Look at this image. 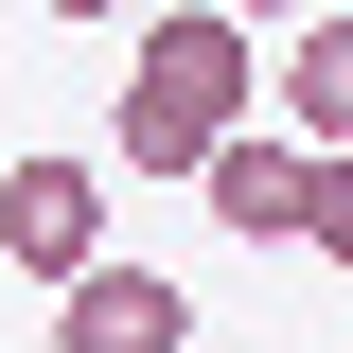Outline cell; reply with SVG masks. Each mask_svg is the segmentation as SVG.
Returning <instances> with one entry per match:
<instances>
[{
  "label": "cell",
  "instance_id": "obj_7",
  "mask_svg": "<svg viewBox=\"0 0 353 353\" xmlns=\"http://www.w3.org/2000/svg\"><path fill=\"white\" fill-rule=\"evenodd\" d=\"M230 18H248V36H301V18H318V0H230Z\"/></svg>",
  "mask_w": 353,
  "mask_h": 353
},
{
  "label": "cell",
  "instance_id": "obj_6",
  "mask_svg": "<svg viewBox=\"0 0 353 353\" xmlns=\"http://www.w3.org/2000/svg\"><path fill=\"white\" fill-rule=\"evenodd\" d=\"M301 248L353 265V141H318V176H301Z\"/></svg>",
  "mask_w": 353,
  "mask_h": 353
},
{
  "label": "cell",
  "instance_id": "obj_4",
  "mask_svg": "<svg viewBox=\"0 0 353 353\" xmlns=\"http://www.w3.org/2000/svg\"><path fill=\"white\" fill-rule=\"evenodd\" d=\"M53 353H194V283H159V265H88L71 318H53Z\"/></svg>",
  "mask_w": 353,
  "mask_h": 353
},
{
  "label": "cell",
  "instance_id": "obj_3",
  "mask_svg": "<svg viewBox=\"0 0 353 353\" xmlns=\"http://www.w3.org/2000/svg\"><path fill=\"white\" fill-rule=\"evenodd\" d=\"M301 176H318V141H301V124H230L212 159H194V194H212L248 248H301Z\"/></svg>",
  "mask_w": 353,
  "mask_h": 353
},
{
  "label": "cell",
  "instance_id": "obj_5",
  "mask_svg": "<svg viewBox=\"0 0 353 353\" xmlns=\"http://www.w3.org/2000/svg\"><path fill=\"white\" fill-rule=\"evenodd\" d=\"M283 124H301V141H353V18H336V0L283 36Z\"/></svg>",
  "mask_w": 353,
  "mask_h": 353
},
{
  "label": "cell",
  "instance_id": "obj_1",
  "mask_svg": "<svg viewBox=\"0 0 353 353\" xmlns=\"http://www.w3.org/2000/svg\"><path fill=\"white\" fill-rule=\"evenodd\" d=\"M248 88H265V53H248V18L230 0H194V18H141V71H124V176H194L230 124H248Z\"/></svg>",
  "mask_w": 353,
  "mask_h": 353
},
{
  "label": "cell",
  "instance_id": "obj_2",
  "mask_svg": "<svg viewBox=\"0 0 353 353\" xmlns=\"http://www.w3.org/2000/svg\"><path fill=\"white\" fill-rule=\"evenodd\" d=\"M0 265L88 283V265H106V176H88V159H18V176H0Z\"/></svg>",
  "mask_w": 353,
  "mask_h": 353
},
{
  "label": "cell",
  "instance_id": "obj_8",
  "mask_svg": "<svg viewBox=\"0 0 353 353\" xmlns=\"http://www.w3.org/2000/svg\"><path fill=\"white\" fill-rule=\"evenodd\" d=\"M18 18H124V0H18Z\"/></svg>",
  "mask_w": 353,
  "mask_h": 353
}]
</instances>
